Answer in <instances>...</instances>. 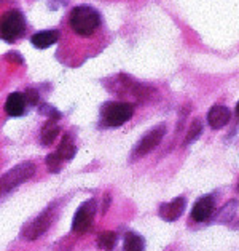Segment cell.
Listing matches in <instances>:
<instances>
[{
  "instance_id": "cell-17",
  "label": "cell",
  "mask_w": 239,
  "mask_h": 251,
  "mask_svg": "<svg viewBox=\"0 0 239 251\" xmlns=\"http://www.w3.org/2000/svg\"><path fill=\"white\" fill-rule=\"evenodd\" d=\"M238 205H239L238 200H231L228 203H225L222 208H220V211L217 214V221L218 223H230L238 210Z\"/></svg>"
},
{
  "instance_id": "cell-1",
  "label": "cell",
  "mask_w": 239,
  "mask_h": 251,
  "mask_svg": "<svg viewBox=\"0 0 239 251\" xmlns=\"http://www.w3.org/2000/svg\"><path fill=\"white\" fill-rule=\"evenodd\" d=\"M69 26L77 35L83 39L93 37L102 26V16L89 5H78L69 15Z\"/></svg>"
},
{
  "instance_id": "cell-6",
  "label": "cell",
  "mask_w": 239,
  "mask_h": 251,
  "mask_svg": "<svg viewBox=\"0 0 239 251\" xmlns=\"http://www.w3.org/2000/svg\"><path fill=\"white\" fill-rule=\"evenodd\" d=\"M94 214H96V200H87L85 203L80 205L77 210L75 216L72 221V230L75 234H85L91 229L94 221Z\"/></svg>"
},
{
  "instance_id": "cell-12",
  "label": "cell",
  "mask_w": 239,
  "mask_h": 251,
  "mask_svg": "<svg viewBox=\"0 0 239 251\" xmlns=\"http://www.w3.org/2000/svg\"><path fill=\"white\" fill-rule=\"evenodd\" d=\"M59 40V30L53 29V30H42V32H37L30 37V42L35 48H40V50H45V48L54 45Z\"/></svg>"
},
{
  "instance_id": "cell-18",
  "label": "cell",
  "mask_w": 239,
  "mask_h": 251,
  "mask_svg": "<svg viewBox=\"0 0 239 251\" xmlns=\"http://www.w3.org/2000/svg\"><path fill=\"white\" fill-rule=\"evenodd\" d=\"M201 133H203V122H201L199 119H196V120H193V124H192V126H190L185 139H183V146H188V144L195 143V141L199 138Z\"/></svg>"
},
{
  "instance_id": "cell-23",
  "label": "cell",
  "mask_w": 239,
  "mask_h": 251,
  "mask_svg": "<svg viewBox=\"0 0 239 251\" xmlns=\"http://www.w3.org/2000/svg\"><path fill=\"white\" fill-rule=\"evenodd\" d=\"M236 115H238V119H239V102L236 104Z\"/></svg>"
},
{
  "instance_id": "cell-4",
  "label": "cell",
  "mask_w": 239,
  "mask_h": 251,
  "mask_svg": "<svg viewBox=\"0 0 239 251\" xmlns=\"http://www.w3.org/2000/svg\"><path fill=\"white\" fill-rule=\"evenodd\" d=\"M132 114H134V106L130 102L110 101V102L104 104L101 109L102 124L110 128L125 125L126 122L132 117Z\"/></svg>"
},
{
  "instance_id": "cell-8",
  "label": "cell",
  "mask_w": 239,
  "mask_h": 251,
  "mask_svg": "<svg viewBox=\"0 0 239 251\" xmlns=\"http://www.w3.org/2000/svg\"><path fill=\"white\" fill-rule=\"evenodd\" d=\"M185 206H187L185 197H177L173 201H169V203H163L159 206L158 214H159V218L164 219V221L173 223L182 216V213L185 211Z\"/></svg>"
},
{
  "instance_id": "cell-3",
  "label": "cell",
  "mask_w": 239,
  "mask_h": 251,
  "mask_svg": "<svg viewBox=\"0 0 239 251\" xmlns=\"http://www.w3.org/2000/svg\"><path fill=\"white\" fill-rule=\"evenodd\" d=\"M26 32V18L20 10H8L0 16V39L15 42L21 39Z\"/></svg>"
},
{
  "instance_id": "cell-13",
  "label": "cell",
  "mask_w": 239,
  "mask_h": 251,
  "mask_svg": "<svg viewBox=\"0 0 239 251\" xmlns=\"http://www.w3.org/2000/svg\"><path fill=\"white\" fill-rule=\"evenodd\" d=\"M54 152H56V155L63 162H69V160H72L73 157H75L77 146H75V143H73L70 134H64V138L61 139V144L58 146V149Z\"/></svg>"
},
{
  "instance_id": "cell-24",
  "label": "cell",
  "mask_w": 239,
  "mask_h": 251,
  "mask_svg": "<svg viewBox=\"0 0 239 251\" xmlns=\"http://www.w3.org/2000/svg\"><path fill=\"white\" fill-rule=\"evenodd\" d=\"M238 192H239V182H238Z\"/></svg>"
},
{
  "instance_id": "cell-19",
  "label": "cell",
  "mask_w": 239,
  "mask_h": 251,
  "mask_svg": "<svg viewBox=\"0 0 239 251\" xmlns=\"http://www.w3.org/2000/svg\"><path fill=\"white\" fill-rule=\"evenodd\" d=\"M39 114L42 115H46L48 120H59L61 117H63V114H61L56 107L50 106V104H40L39 106Z\"/></svg>"
},
{
  "instance_id": "cell-2",
  "label": "cell",
  "mask_w": 239,
  "mask_h": 251,
  "mask_svg": "<svg viewBox=\"0 0 239 251\" xmlns=\"http://www.w3.org/2000/svg\"><path fill=\"white\" fill-rule=\"evenodd\" d=\"M35 175V163L34 162H22L16 165L15 168L7 171L3 176H0V199L8 195L16 187H20L22 182L29 181Z\"/></svg>"
},
{
  "instance_id": "cell-10",
  "label": "cell",
  "mask_w": 239,
  "mask_h": 251,
  "mask_svg": "<svg viewBox=\"0 0 239 251\" xmlns=\"http://www.w3.org/2000/svg\"><path fill=\"white\" fill-rule=\"evenodd\" d=\"M230 119H231L230 109L226 106H220V104L212 106L211 111L207 112V124H209V126L214 128V130L223 128L230 122Z\"/></svg>"
},
{
  "instance_id": "cell-21",
  "label": "cell",
  "mask_w": 239,
  "mask_h": 251,
  "mask_svg": "<svg viewBox=\"0 0 239 251\" xmlns=\"http://www.w3.org/2000/svg\"><path fill=\"white\" fill-rule=\"evenodd\" d=\"M24 96H26V101H27V104H30V106H37V104H39L40 95L35 88H27Z\"/></svg>"
},
{
  "instance_id": "cell-9",
  "label": "cell",
  "mask_w": 239,
  "mask_h": 251,
  "mask_svg": "<svg viewBox=\"0 0 239 251\" xmlns=\"http://www.w3.org/2000/svg\"><path fill=\"white\" fill-rule=\"evenodd\" d=\"M214 210H216V203H214V199L211 197V195L201 197L193 205L192 219H193V221H196V223H204V221H207V219L212 216Z\"/></svg>"
},
{
  "instance_id": "cell-22",
  "label": "cell",
  "mask_w": 239,
  "mask_h": 251,
  "mask_svg": "<svg viewBox=\"0 0 239 251\" xmlns=\"http://www.w3.org/2000/svg\"><path fill=\"white\" fill-rule=\"evenodd\" d=\"M69 0H48V3H50V8L56 10L58 7H63V5H65Z\"/></svg>"
},
{
  "instance_id": "cell-14",
  "label": "cell",
  "mask_w": 239,
  "mask_h": 251,
  "mask_svg": "<svg viewBox=\"0 0 239 251\" xmlns=\"http://www.w3.org/2000/svg\"><path fill=\"white\" fill-rule=\"evenodd\" d=\"M61 131V128L58 125L56 120H48L46 124L42 128V133H40V141L43 146H51L53 141L58 138V134Z\"/></svg>"
},
{
  "instance_id": "cell-7",
  "label": "cell",
  "mask_w": 239,
  "mask_h": 251,
  "mask_svg": "<svg viewBox=\"0 0 239 251\" xmlns=\"http://www.w3.org/2000/svg\"><path fill=\"white\" fill-rule=\"evenodd\" d=\"M164 133H166V125L164 124L152 128V130L136 144V148H134V152H132V157L134 158L144 157L147 154H150L152 151H155L159 146V143H161V139L164 138Z\"/></svg>"
},
{
  "instance_id": "cell-20",
  "label": "cell",
  "mask_w": 239,
  "mask_h": 251,
  "mask_svg": "<svg viewBox=\"0 0 239 251\" xmlns=\"http://www.w3.org/2000/svg\"><path fill=\"white\" fill-rule=\"evenodd\" d=\"M63 163L64 162L56 155V152L46 155V167H48V170L51 171V173H59V170L63 168Z\"/></svg>"
},
{
  "instance_id": "cell-15",
  "label": "cell",
  "mask_w": 239,
  "mask_h": 251,
  "mask_svg": "<svg viewBox=\"0 0 239 251\" xmlns=\"http://www.w3.org/2000/svg\"><path fill=\"white\" fill-rule=\"evenodd\" d=\"M145 250V240L136 232H128L125 235V245L123 251H144Z\"/></svg>"
},
{
  "instance_id": "cell-11",
  "label": "cell",
  "mask_w": 239,
  "mask_h": 251,
  "mask_svg": "<svg viewBox=\"0 0 239 251\" xmlns=\"http://www.w3.org/2000/svg\"><path fill=\"white\" fill-rule=\"evenodd\" d=\"M26 96L20 91H15L7 98V102H5V112H7L10 117H21L26 112Z\"/></svg>"
},
{
  "instance_id": "cell-16",
  "label": "cell",
  "mask_w": 239,
  "mask_h": 251,
  "mask_svg": "<svg viewBox=\"0 0 239 251\" xmlns=\"http://www.w3.org/2000/svg\"><path fill=\"white\" fill-rule=\"evenodd\" d=\"M116 242H118V235L112 230L102 232V234H99V237H97V247L101 250H106V251L113 250Z\"/></svg>"
},
{
  "instance_id": "cell-5",
  "label": "cell",
  "mask_w": 239,
  "mask_h": 251,
  "mask_svg": "<svg viewBox=\"0 0 239 251\" xmlns=\"http://www.w3.org/2000/svg\"><path fill=\"white\" fill-rule=\"evenodd\" d=\"M54 210H56L54 205H50L48 208H45L39 216L32 219V221L24 227L22 237L26 238V240H37L39 237L43 235L45 232L51 227V224L54 221V213H56Z\"/></svg>"
}]
</instances>
